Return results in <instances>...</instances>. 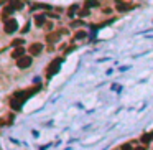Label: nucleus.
I'll use <instances>...</instances> for the list:
<instances>
[{
	"label": "nucleus",
	"instance_id": "1",
	"mask_svg": "<svg viewBox=\"0 0 153 150\" xmlns=\"http://www.w3.org/2000/svg\"><path fill=\"white\" fill-rule=\"evenodd\" d=\"M59 64H61V58L54 59V61L50 64V68H48V71H46V74H48V76H53V74H56V73L59 71Z\"/></svg>",
	"mask_w": 153,
	"mask_h": 150
},
{
	"label": "nucleus",
	"instance_id": "2",
	"mask_svg": "<svg viewBox=\"0 0 153 150\" xmlns=\"http://www.w3.org/2000/svg\"><path fill=\"white\" fill-rule=\"evenodd\" d=\"M18 28V23L17 20H13V18H10L9 21H5V33H13V31H17Z\"/></svg>",
	"mask_w": 153,
	"mask_h": 150
},
{
	"label": "nucleus",
	"instance_id": "3",
	"mask_svg": "<svg viewBox=\"0 0 153 150\" xmlns=\"http://www.w3.org/2000/svg\"><path fill=\"white\" fill-rule=\"evenodd\" d=\"M30 64H31V58H30V56H23V58L17 59V66L20 68V69H25Z\"/></svg>",
	"mask_w": 153,
	"mask_h": 150
},
{
	"label": "nucleus",
	"instance_id": "4",
	"mask_svg": "<svg viewBox=\"0 0 153 150\" xmlns=\"http://www.w3.org/2000/svg\"><path fill=\"white\" fill-rule=\"evenodd\" d=\"M41 51H43V45H41V43H33V45L30 46V53L35 54V56H36V54H40Z\"/></svg>",
	"mask_w": 153,
	"mask_h": 150
},
{
	"label": "nucleus",
	"instance_id": "5",
	"mask_svg": "<svg viewBox=\"0 0 153 150\" xmlns=\"http://www.w3.org/2000/svg\"><path fill=\"white\" fill-rule=\"evenodd\" d=\"M12 56L15 59L23 58V56H25V50H23V46H20V48H15V50H13V53H12Z\"/></svg>",
	"mask_w": 153,
	"mask_h": 150
},
{
	"label": "nucleus",
	"instance_id": "6",
	"mask_svg": "<svg viewBox=\"0 0 153 150\" xmlns=\"http://www.w3.org/2000/svg\"><path fill=\"white\" fill-rule=\"evenodd\" d=\"M21 101H18V99H15V97H12V101H10V106H12V109L13 111H20L21 109Z\"/></svg>",
	"mask_w": 153,
	"mask_h": 150
},
{
	"label": "nucleus",
	"instance_id": "7",
	"mask_svg": "<svg viewBox=\"0 0 153 150\" xmlns=\"http://www.w3.org/2000/svg\"><path fill=\"white\" fill-rule=\"evenodd\" d=\"M133 5L132 4H117V10L119 12H125V10H130Z\"/></svg>",
	"mask_w": 153,
	"mask_h": 150
},
{
	"label": "nucleus",
	"instance_id": "8",
	"mask_svg": "<svg viewBox=\"0 0 153 150\" xmlns=\"http://www.w3.org/2000/svg\"><path fill=\"white\" fill-rule=\"evenodd\" d=\"M12 7H10V5H9V7H7V9H4V12H2V20H5V21H9V15H10V13H12Z\"/></svg>",
	"mask_w": 153,
	"mask_h": 150
},
{
	"label": "nucleus",
	"instance_id": "9",
	"mask_svg": "<svg viewBox=\"0 0 153 150\" xmlns=\"http://www.w3.org/2000/svg\"><path fill=\"white\" fill-rule=\"evenodd\" d=\"M45 21H46L45 15H36V17H35V23H36L38 26H43L45 25Z\"/></svg>",
	"mask_w": 153,
	"mask_h": 150
},
{
	"label": "nucleus",
	"instance_id": "10",
	"mask_svg": "<svg viewBox=\"0 0 153 150\" xmlns=\"http://www.w3.org/2000/svg\"><path fill=\"white\" fill-rule=\"evenodd\" d=\"M152 139H153V134H145L143 137H142V144H145V145H147V144H150V142H152Z\"/></svg>",
	"mask_w": 153,
	"mask_h": 150
},
{
	"label": "nucleus",
	"instance_id": "11",
	"mask_svg": "<svg viewBox=\"0 0 153 150\" xmlns=\"http://www.w3.org/2000/svg\"><path fill=\"white\" fill-rule=\"evenodd\" d=\"M10 7L13 10H18V9H23V4L21 2H10Z\"/></svg>",
	"mask_w": 153,
	"mask_h": 150
},
{
	"label": "nucleus",
	"instance_id": "12",
	"mask_svg": "<svg viewBox=\"0 0 153 150\" xmlns=\"http://www.w3.org/2000/svg\"><path fill=\"white\" fill-rule=\"evenodd\" d=\"M58 40V33H53V35H48V41L50 43H53V41H56Z\"/></svg>",
	"mask_w": 153,
	"mask_h": 150
},
{
	"label": "nucleus",
	"instance_id": "13",
	"mask_svg": "<svg viewBox=\"0 0 153 150\" xmlns=\"http://www.w3.org/2000/svg\"><path fill=\"white\" fill-rule=\"evenodd\" d=\"M21 45H23V40H21V38H18V40H13V46H15V48H20Z\"/></svg>",
	"mask_w": 153,
	"mask_h": 150
},
{
	"label": "nucleus",
	"instance_id": "14",
	"mask_svg": "<svg viewBox=\"0 0 153 150\" xmlns=\"http://www.w3.org/2000/svg\"><path fill=\"white\" fill-rule=\"evenodd\" d=\"M83 38H86V31H78L76 33V40H83Z\"/></svg>",
	"mask_w": 153,
	"mask_h": 150
},
{
	"label": "nucleus",
	"instance_id": "15",
	"mask_svg": "<svg viewBox=\"0 0 153 150\" xmlns=\"http://www.w3.org/2000/svg\"><path fill=\"white\" fill-rule=\"evenodd\" d=\"M79 15H81V17H87V15H89V12H87V10H83Z\"/></svg>",
	"mask_w": 153,
	"mask_h": 150
},
{
	"label": "nucleus",
	"instance_id": "16",
	"mask_svg": "<svg viewBox=\"0 0 153 150\" xmlns=\"http://www.w3.org/2000/svg\"><path fill=\"white\" fill-rule=\"evenodd\" d=\"M87 7H94V5H97V2H87Z\"/></svg>",
	"mask_w": 153,
	"mask_h": 150
},
{
	"label": "nucleus",
	"instance_id": "17",
	"mask_svg": "<svg viewBox=\"0 0 153 150\" xmlns=\"http://www.w3.org/2000/svg\"><path fill=\"white\" fill-rule=\"evenodd\" d=\"M122 150H132V149H130V145H122Z\"/></svg>",
	"mask_w": 153,
	"mask_h": 150
},
{
	"label": "nucleus",
	"instance_id": "18",
	"mask_svg": "<svg viewBox=\"0 0 153 150\" xmlns=\"http://www.w3.org/2000/svg\"><path fill=\"white\" fill-rule=\"evenodd\" d=\"M133 150H145V147L140 145V147H137V149H133Z\"/></svg>",
	"mask_w": 153,
	"mask_h": 150
}]
</instances>
